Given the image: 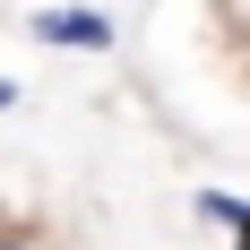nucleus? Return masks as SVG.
<instances>
[{
  "label": "nucleus",
  "instance_id": "nucleus-3",
  "mask_svg": "<svg viewBox=\"0 0 250 250\" xmlns=\"http://www.w3.org/2000/svg\"><path fill=\"white\" fill-rule=\"evenodd\" d=\"M9 104H18V86H9V78H0V112H9Z\"/></svg>",
  "mask_w": 250,
  "mask_h": 250
},
{
  "label": "nucleus",
  "instance_id": "nucleus-2",
  "mask_svg": "<svg viewBox=\"0 0 250 250\" xmlns=\"http://www.w3.org/2000/svg\"><path fill=\"white\" fill-rule=\"evenodd\" d=\"M0 250H35V242H26V233H0Z\"/></svg>",
  "mask_w": 250,
  "mask_h": 250
},
{
  "label": "nucleus",
  "instance_id": "nucleus-1",
  "mask_svg": "<svg viewBox=\"0 0 250 250\" xmlns=\"http://www.w3.org/2000/svg\"><path fill=\"white\" fill-rule=\"evenodd\" d=\"M35 35H43V43H69V52H104L112 43V18H104V9H43Z\"/></svg>",
  "mask_w": 250,
  "mask_h": 250
}]
</instances>
